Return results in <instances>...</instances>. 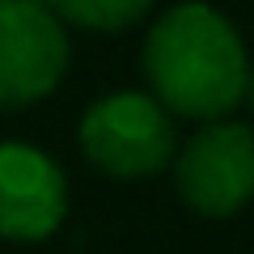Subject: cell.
<instances>
[{"instance_id": "cell-1", "label": "cell", "mask_w": 254, "mask_h": 254, "mask_svg": "<svg viewBox=\"0 0 254 254\" xmlns=\"http://www.w3.org/2000/svg\"><path fill=\"white\" fill-rule=\"evenodd\" d=\"M246 76L250 51L237 26L203 0L174 4L148 26L144 81L174 119L212 123L233 115L246 102Z\"/></svg>"}, {"instance_id": "cell-3", "label": "cell", "mask_w": 254, "mask_h": 254, "mask_svg": "<svg viewBox=\"0 0 254 254\" xmlns=\"http://www.w3.org/2000/svg\"><path fill=\"white\" fill-rule=\"evenodd\" d=\"M174 187L190 212L229 220L254 199V127L237 119H212L178 144Z\"/></svg>"}, {"instance_id": "cell-6", "label": "cell", "mask_w": 254, "mask_h": 254, "mask_svg": "<svg viewBox=\"0 0 254 254\" xmlns=\"http://www.w3.org/2000/svg\"><path fill=\"white\" fill-rule=\"evenodd\" d=\"M47 9L76 30H93V34H119L131 30L148 17L153 0H43Z\"/></svg>"}, {"instance_id": "cell-7", "label": "cell", "mask_w": 254, "mask_h": 254, "mask_svg": "<svg viewBox=\"0 0 254 254\" xmlns=\"http://www.w3.org/2000/svg\"><path fill=\"white\" fill-rule=\"evenodd\" d=\"M246 102H250V110H254V60H250V76H246Z\"/></svg>"}, {"instance_id": "cell-5", "label": "cell", "mask_w": 254, "mask_h": 254, "mask_svg": "<svg viewBox=\"0 0 254 254\" xmlns=\"http://www.w3.org/2000/svg\"><path fill=\"white\" fill-rule=\"evenodd\" d=\"M68 216V178L51 153L0 140V237L47 242Z\"/></svg>"}, {"instance_id": "cell-4", "label": "cell", "mask_w": 254, "mask_h": 254, "mask_svg": "<svg viewBox=\"0 0 254 254\" xmlns=\"http://www.w3.org/2000/svg\"><path fill=\"white\" fill-rule=\"evenodd\" d=\"M68 60V26L43 0H0V110H26L51 98Z\"/></svg>"}, {"instance_id": "cell-2", "label": "cell", "mask_w": 254, "mask_h": 254, "mask_svg": "<svg viewBox=\"0 0 254 254\" xmlns=\"http://www.w3.org/2000/svg\"><path fill=\"white\" fill-rule=\"evenodd\" d=\"M81 153L110 178H153L178 157V123L153 93H110L81 115Z\"/></svg>"}]
</instances>
